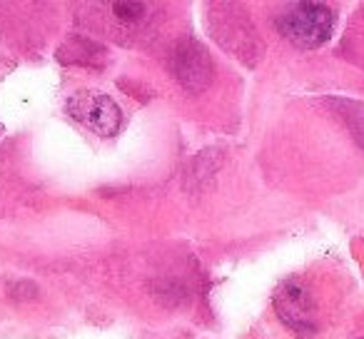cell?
I'll use <instances>...</instances> for the list:
<instances>
[{
    "label": "cell",
    "instance_id": "cell-5",
    "mask_svg": "<svg viewBox=\"0 0 364 339\" xmlns=\"http://www.w3.org/2000/svg\"><path fill=\"white\" fill-rule=\"evenodd\" d=\"M110 8L115 13V18H120L125 23H137L145 16V6L142 3H112Z\"/></svg>",
    "mask_w": 364,
    "mask_h": 339
},
{
    "label": "cell",
    "instance_id": "cell-4",
    "mask_svg": "<svg viewBox=\"0 0 364 339\" xmlns=\"http://www.w3.org/2000/svg\"><path fill=\"white\" fill-rule=\"evenodd\" d=\"M75 115L100 135H115L117 127H120V107L107 95H92L87 100L77 102Z\"/></svg>",
    "mask_w": 364,
    "mask_h": 339
},
{
    "label": "cell",
    "instance_id": "cell-6",
    "mask_svg": "<svg viewBox=\"0 0 364 339\" xmlns=\"http://www.w3.org/2000/svg\"><path fill=\"white\" fill-rule=\"evenodd\" d=\"M359 339H364V337H359Z\"/></svg>",
    "mask_w": 364,
    "mask_h": 339
},
{
    "label": "cell",
    "instance_id": "cell-1",
    "mask_svg": "<svg viewBox=\"0 0 364 339\" xmlns=\"http://www.w3.org/2000/svg\"><path fill=\"white\" fill-rule=\"evenodd\" d=\"M277 31L299 50H312L329 41L334 13L324 3H292L277 16Z\"/></svg>",
    "mask_w": 364,
    "mask_h": 339
},
{
    "label": "cell",
    "instance_id": "cell-3",
    "mask_svg": "<svg viewBox=\"0 0 364 339\" xmlns=\"http://www.w3.org/2000/svg\"><path fill=\"white\" fill-rule=\"evenodd\" d=\"M172 72H175V77L180 80L182 87L200 92L210 82L213 65H210L208 53H205V48L200 43L185 41L172 53Z\"/></svg>",
    "mask_w": 364,
    "mask_h": 339
},
{
    "label": "cell",
    "instance_id": "cell-2",
    "mask_svg": "<svg viewBox=\"0 0 364 339\" xmlns=\"http://www.w3.org/2000/svg\"><path fill=\"white\" fill-rule=\"evenodd\" d=\"M277 314L282 317V322L287 327H292L297 334H314L317 332V307L314 299L309 294V289L304 284H299L297 279L282 284L277 292Z\"/></svg>",
    "mask_w": 364,
    "mask_h": 339
}]
</instances>
